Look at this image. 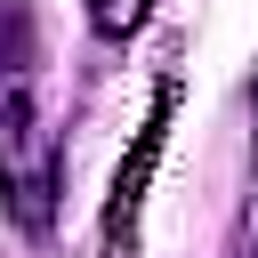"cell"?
Returning a JSON list of instances; mask_svg holds the SVG:
<instances>
[{
  "instance_id": "cell-2",
  "label": "cell",
  "mask_w": 258,
  "mask_h": 258,
  "mask_svg": "<svg viewBox=\"0 0 258 258\" xmlns=\"http://www.w3.org/2000/svg\"><path fill=\"white\" fill-rule=\"evenodd\" d=\"M145 8H153V0H89V24H97L105 40H129V32L145 24Z\"/></svg>"
},
{
  "instance_id": "cell-1",
  "label": "cell",
  "mask_w": 258,
  "mask_h": 258,
  "mask_svg": "<svg viewBox=\"0 0 258 258\" xmlns=\"http://www.w3.org/2000/svg\"><path fill=\"white\" fill-rule=\"evenodd\" d=\"M56 185H64V153L56 129L40 121V105L24 89H0V202L24 234H40L56 218Z\"/></svg>"
}]
</instances>
